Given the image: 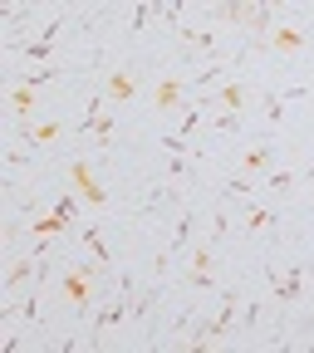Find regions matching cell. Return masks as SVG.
<instances>
[{
    "label": "cell",
    "instance_id": "cell-1",
    "mask_svg": "<svg viewBox=\"0 0 314 353\" xmlns=\"http://www.w3.org/2000/svg\"><path fill=\"white\" fill-rule=\"evenodd\" d=\"M94 270H99V265H79V270H64V275H59V294H64V304L79 309V314L99 299V294H94Z\"/></svg>",
    "mask_w": 314,
    "mask_h": 353
},
{
    "label": "cell",
    "instance_id": "cell-2",
    "mask_svg": "<svg viewBox=\"0 0 314 353\" xmlns=\"http://www.w3.org/2000/svg\"><path fill=\"white\" fill-rule=\"evenodd\" d=\"M69 182L84 192V201H88V206H104V187L94 182V172H88L84 162H74V167H69Z\"/></svg>",
    "mask_w": 314,
    "mask_h": 353
},
{
    "label": "cell",
    "instance_id": "cell-3",
    "mask_svg": "<svg viewBox=\"0 0 314 353\" xmlns=\"http://www.w3.org/2000/svg\"><path fill=\"white\" fill-rule=\"evenodd\" d=\"M206 103H221L226 113H241V108H246V83H241V79H226V83H221Z\"/></svg>",
    "mask_w": 314,
    "mask_h": 353
},
{
    "label": "cell",
    "instance_id": "cell-4",
    "mask_svg": "<svg viewBox=\"0 0 314 353\" xmlns=\"http://www.w3.org/2000/svg\"><path fill=\"white\" fill-rule=\"evenodd\" d=\"M153 103L157 108H182L187 99H182V79H162L157 88H153Z\"/></svg>",
    "mask_w": 314,
    "mask_h": 353
},
{
    "label": "cell",
    "instance_id": "cell-5",
    "mask_svg": "<svg viewBox=\"0 0 314 353\" xmlns=\"http://www.w3.org/2000/svg\"><path fill=\"white\" fill-rule=\"evenodd\" d=\"M104 94L123 103V99H133V94H138V79H133L128 69H113V74H108V88H104Z\"/></svg>",
    "mask_w": 314,
    "mask_h": 353
},
{
    "label": "cell",
    "instance_id": "cell-6",
    "mask_svg": "<svg viewBox=\"0 0 314 353\" xmlns=\"http://www.w3.org/2000/svg\"><path fill=\"white\" fill-rule=\"evenodd\" d=\"M59 132H64L59 123H39V128H30V132H25V152H39V148H50V143L59 138Z\"/></svg>",
    "mask_w": 314,
    "mask_h": 353
},
{
    "label": "cell",
    "instance_id": "cell-7",
    "mask_svg": "<svg viewBox=\"0 0 314 353\" xmlns=\"http://www.w3.org/2000/svg\"><path fill=\"white\" fill-rule=\"evenodd\" d=\"M271 44H275V50H285V54H295L300 44H304V34H300L295 25H285V20H280V25H275V34H271Z\"/></svg>",
    "mask_w": 314,
    "mask_h": 353
},
{
    "label": "cell",
    "instance_id": "cell-8",
    "mask_svg": "<svg viewBox=\"0 0 314 353\" xmlns=\"http://www.w3.org/2000/svg\"><path fill=\"white\" fill-rule=\"evenodd\" d=\"M39 265H44V260H39ZM30 280H39L35 260H15V270L6 275V290H20V285H30Z\"/></svg>",
    "mask_w": 314,
    "mask_h": 353
},
{
    "label": "cell",
    "instance_id": "cell-9",
    "mask_svg": "<svg viewBox=\"0 0 314 353\" xmlns=\"http://www.w3.org/2000/svg\"><path fill=\"white\" fill-rule=\"evenodd\" d=\"M10 108H15L20 118H30V113L39 108V99H35V88H25V83H20V88H15V94H10Z\"/></svg>",
    "mask_w": 314,
    "mask_h": 353
},
{
    "label": "cell",
    "instance_id": "cell-10",
    "mask_svg": "<svg viewBox=\"0 0 314 353\" xmlns=\"http://www.w3.org/2000/svg\"><path fill=\"white\" fill-rule=\"evenodd\" d=\"M187 260H192V275H206L211 265H216V250L211 245H197V250H187Z\"/></svg>",
    "mask_w": 314,
    "mask_h": 353
},
{
    "label": "cell",
    "instance_id": "cell-11",
    "mask_svg": "<svg viewBox=\"0 0 314 353\" xmlns=\"http://www.w3.org/2000/svg\"><path fill=\"white\" fill-rule=\"evenodd\" d=\"M271 167H275V152H271V148L246 152V172H271Z\"/></svg>",
    "mask_w": 314,
    "mask_h": 353
},
{
    "label": "cell",
    "instance_id": "cell-12",
    "mask_svg": "<svg viewBox=\"0 0 314 353\" xmlns=\"http://www.w3.org/2000/svg\"><path fill=\"white\" fill-rule=\"evenodd\" d=\"M246 226H251V231H265V226H275V211H265V206H251V211H246Z\"/></svg>",
    "mask_w": 314,
    "mask_h": 353
},
{
    "label": "cell",
    "instance_id": "cell-13",
    "mask_svg": "<svg viewBox=\"0 0 314 353\" xmlns=\"http://www.w3.org/2000/svg\"><path fill=\"white\" fill-rule=\"evenodd\" d=\"M157 299H162L157 290H143V294H138V304H133V319H138V324H143V319H148V309H153Z\"/></svg>",
    "mask_w": 314,
    "mask_h": 353
},
{
    "label": "cell",
    "instance_id": "cell-14",
    "mask_svg": "<svg viewBox=\"0 0 314 353\" xmlns=\"http://www.w3.org/2000/svg\"><path fill=\"white\" fill-rule=\"evenodd\" d=\"M265 182H271L275 192H285V187L295 182V172H285V167H271V172H265Z\"/></svg>",
    "mask_w": 314,
    "mask_h": 353
},
{
    "label": "cell",
    "instance_id": "cell-15",
    "mask_svg": "<svg viewBox=\"0 0 314 353\" xmlns=\"http://www.w3.org/2000/svg\"><path fill=\"white\" fill-rule=\"evenodd\" d=\"M251 192V182H246V172L241 176H231V182H226V196H246Z\"/></svg>",
    "mask_w": 314,
    "mask_h": 353
},
{
    "label": "cell",
    "instance_id": "cell-16",
    "mask_svg": "<svg viewBox=\"0 0 314 353\" xmlns=\"http://www.w3.org/2000/svg\"><path fill=\"white\" fill-rule=\"evenodd\" d=\"M265 113H271V123H280V113H285V103L271 94V99H265Z\"/></svg>",
    "mask_w": 314,
    "mask_h": 353
},
{
    "label": "cell",
    "instance_id": "cell-17",
    "mask_svg": "<svg viewBox=\"0 0 314 353\" xmlns=\"http://www.w3.org/2000/svg\"><path fill=\"white\" fill-rule=\"evenodd\" d=\"M304 182H309V187H314V162H309V167H304Z\"/></svg>",
    "mask_w": 314,
    "mask_h": 353
}]
</instances>
